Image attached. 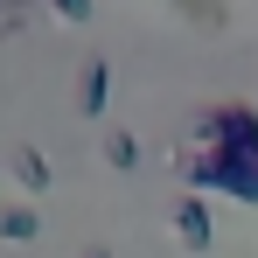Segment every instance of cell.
Returning <instances> with one entry per match:
<instances>
[{
	"instance_id": "obj_1",
	"label": "cell",
	"mask_w": 258,
	"mask_h": 258,
	"mask_svg": "<svg viewBox=\"0 0 258 258\" xmlns=\"http://www.w3.org/2000/svg\"><path fill=\"white\" fill-rule=\"evenodd\" d=\"M196 174L216 181V188H230V196H258V119L251 112H237V105H223L203 119L196 133Z\"/></svg>"
},
{
	"instance_id": "obj_2",
	"label": "cell",
	"mask_w": 258,
	"mask_h": 258,
	"mask_svg": "<svg viewBox=\"0 0 258 258\" xmlns=\"http://www.w3.org/2000/svg\"><path fill=\"white\" fill-rule=\"evenodd\" d=\"M174 230H181V244L203 251V244H210V210H203V203H181V210H174Z\"/></svg>"
},
{
	"instance_id": "obj_3",
	"label": "cell",
	"mask_w": 258,
	"mask_h": 258,
	"mask_svg": "<svg viewBox=\"0 0 258 258\" xmlns=\"http://www.w3.org/2000/svg\"><path fill=\"white\" fill-rule=\"evenodd\" d=\"M105 84H112V70L91 63V77H84V112H105Z\"/></svg>"
},
{
	"instance_id": "obj_4",
	"label": "cell",
	"mask_w": 258,
	"mask_h": 258,
	"mask_svg": "<svg viewBox=\"0 0 258 258\" xmlns=\"http://www.w3.org/2000/svg\"><path fill=\"white\" fill-rule=\"evenodd\" d=\"M105 161H112V168H133V161H140V147H133L126 133H112V140H105Z\"/></svg>"
},
{
	"instance_id": "obj_5",
	"label": "cell",
	"mask_w": 258,
	"mask_h": 258,
	"mask_svg": "<svg viewBox=\"0 0 258 258\" xmlns=\"http://www.w3.org/2000/svg\"><path fill=\"white\" fill-rule=\"evenodd\" d=\"M14 168H21V181H28V188H42V181H49V168H42V154H35V147H28Z\"/></svg>"
},
{
	"instance_id": "obj_6",
	"label": "cell",
	"mask_w": 258,
	"mask_h": 258,
	"mask_svg": "<svg viewBox=\"0 0 258 258\" xmlns=\"http://www.w3.org/2000/svg\"><path fill=\"white\" fill-rule=\"evenodd\" d=\"M7 237H35V216H28V210H7Z\"/></svg>"
},
{
	"instance_id": "obj_7",
	"label": "cell",
	"mask_w": 258,
	"mask_h": 258,
	"mask_svg": "<svg viewBox=\"0 0 258 258\" xmlns=\"http://www.w3.org/2000/svg\"><path fill=\"white\" fill-rule=\"evenodd\" d=\"M56 14H63V21H84V14H91V0H56Z\"/></svg>"
}]
</instances>
